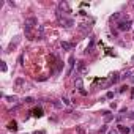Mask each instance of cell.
<instances>
[{
    "instance_id": "obj_25",
    "label": "cell",
    "mask_w": 134,
    "mask_h": 134,
    "mask_svg": "<svg viewBox=\"0 0 134 134\" xmlns=\"http://www.w3.org/2000/svg\"><path fill=\"white\" fill-rule=\"evenodd\" d=\"M77 131H79V134H84V129H82V128H77Z\"/></svg>"
},
{
    "instance_id": "obj_2",
    "label": "cell",
    "mask_w": 134,
    "mask_h": 134,
    "mask_svg": "<svg viewBox=\"0 0 134 134\" xmlns=\"http://www.w3.org/2000/svg\"><path fill=\"white\" fill-rule=\"evenodd\" d=\"M117 27H118L120 32H126V30H129V28H131V21H129V19L123 21V22H120Z\"/></svg>"
},
{
    "instance_id": "obj_1",
    "label": "cell",
    "mask_w": 134,
    "mask_h": 134,
    "mask_svg": "<svg viewBox=\"0 0 134 134\" xmlns=\"http://www.w3.org/2000/svg\"><path fill=\"white\" fill-rule=\"evenodd\" d=\"M36 24H38L36 17H28V19H25V22H24V30H25V33L28 35V36H30V30L36 25Z\"/></svg>"
},
{
    "instance_id": "obj_5",
    "label": "cell",
    "mask_w": 134,
    "mask_h": 134,
    "mask_svg": "<svg viewBox=\"0 0 134 134\" xmlns=\"http://www.w3.org/2000/svg\"><path fill=\"white\" fill-rule=\"evenodd\" d=\"M6 128L10 131H17V122H16V120H11V122L6 125Z\"/></svg>"
},
{
    "instance_id": "obj_12",
    "label": "cell",
    "mask_w": 134,
    "mask_h": 134,
    "mask_svg": "<svg viewBox=\"0 0 134 134\" xmlns=\"http://www.w3.org/2000/svg\"><path fill=\"white\" fill-rule=\"evenodd\" d=\"M76 87L79 88V90H82V79H80V77H77V79H76Z\"/></svg>"
},
{
    "instance_id": "obj_24",
    "label": "cell",
    "mask_w": 134,
    "mask_h": 134,
    "mask_svg": "<svg viewBox=\"0 0 134 134\" xmlns=\"http://www.w3.org/2000/svg\"><path fill=\"white\" fill-rule=\"evenodd\" d=\"M79 92H80V95H84V96L87 95V90H84V88H82V90H79Z\"/></svg>"
},
{
    "instance_id": "obj_10",
    "label": "cell",
    "mask_w": 134,
    "mask_h": 134,
    "mask_svg": "<svg viewBox=\"0 0 134 134\" xmlns=\"http://www.w3.org/2000/svg\"><path fill=\"white\" fill-rule=\"evenodd\" d=\"M118 80H120V76H118L117 73H114V74L111 76V84H115V82H118Z\"/></svg>"
},
{
    "instance_id": "obj_18",
    "label": "cell",
    "mask_w": 134,
    "mask_h": 134,
    "mask_svg": "<svg viewBox=\"0 0 134 134\" xmlns=\"http://www.w3.org/2000/svg\"><path fill=\"white\" fill-rule=\"evenodd\" d=\"M126 90H128V85H123V87L120 88L118 92H120V93H123V92H126Z\"/></svg>"
},
{
    "instance_id": "obj_21",
    "label": "cell",
    "mask_w": 134,
    "mask_h": 134,
    "mask_svg": "<svg viewBox=\"0 0 134 134\" xmlns=\"http://www.w3.org/2000/svg\"><path fill=\"white\" fill-rule=\"evenodd\" d=\"M107 134H118V129H111Z\"/></svg>"
},
{
    "instance_id": "obj_22",
    "label": "cell",
    "mask_w": 134,
    "mask_h": 134,
    "mask_svg": "<svg viewBox=\"0 0 134 134\" xmlns=\"http://www.w3.org/2000/svg\"><path fill=\"white\" fill-rule=\"evenodd\" d=\"M54 106H55V107H61V103H58V101H54Z\"/></svg>"
},
{
    "instance_id": "obj_26",
    "label": "cell",
    "mask_w": 134,
    "mask_h": 134,
    "mask_svg": "<svg viewBox=\"0 0 134 134\" xmlns=\"http://www.w3.org/2000/svg\"><path fill=\"white\" fill-rule=\"evenodd\" d=\"M128 117H129V118H133V120H134V112H133V114H129V115H128Z\"/></svg>"
},
{
    "instance_id": "obj_20",
    "label": "cell",
    "mask_w": 134,
    "mask_h": 134,
    "mask_svg": "<svg viewBox=\"0 0 134 134\" xmlns=\"http://www.w3.org/2000/svg\"><path fill=\"white\" fill-rule=\"evenodd\" d=\"M106 98H109V100H111V98H114V93H112V92H107Z\"/></svg>"
},
{
    "instance_id": "obj_8",
    "label": "cell",
    "mask_w": 134,
    "mask_h": 134,
    "mask_svg": "<svg viewBox=\"0 0 134 134\" xmlns=\"http://www.w3.org/2000/svg\"><path fill=\"white\" fill-rule=\"evenodd\" d=\"M61 10H65L66 13L71 11V10H69V6H68V3H65V2H60V3H58V11H61Z\"/></svg>"
},
{
    "instance_id": "obj_17",
    "label": "cell",
    "mask_w": 134,
    "mask_h": 134,
    "mask_svg": "<svg viewBox=\"0 0 134 134\" xmlns=\"http://www.w3.org/2000/svg\"><path fill=\"white\" fill-rule=\"evenodd\" d=\"M22 84H24V79H21V77L16 79V85H22Z\"/></svg>"
},
{
    "instance_id": "obj_4",
    "label": "cell",
    "mask_w": 134,
    "mask_h": 134,
    "mask_svg": "<svg viewBox=\"0 0 134 134\" xmlns=\"http://www.w3.org/2000/svg\"><path fill=\"white\" fill-rule=\"evenodd\" d=\"M43 114H44V112H43L41 107H35L33 111H32V115H33V117H38V118H41Z\"/></svg>"
},
{
    "instance_id": "obj_27",
    "label": "cell",
    "mask_w": 134,
    "mask_h": 134,
    "mask_svg": "<svg viewBox=\"0 0 134 134\" xmlns=\"http://www.w3.org/2000/svg\"><path fill=\"white\" fill-rule=\"evenodd\" d=\"M129 79H131V82H133V84H134V76H131Z\"/></svg>"
},
{
    "instance_id": "obj_28",
    "label": "cell",
    "mask_w": 134,
    "mask_h": 134,
    "mask_svg": "<svg viewBox=\"0 0 134 134\" xmlns=\"http://www.w3.org/2000/svg\"><path fill=\"white\" fill-rule=\"evenodd\" d=\"M131 63H134V55H133V58H131Z\"/></svg>"
},
{
    "instance_id": "obj_30",
    "label": "cell",
    "mask_w": 134,
    "mask_h": 134,
    "mask_svg": "<svg viewBox=\"0 0 134 134\" xmlns=\"http://www.w3.org/2000/svg\"><path fill=\"white\" fill-rule=\"evenodd\" d=\"M131 131H133V133H134V126H133V128H131Z\"/></svg>"
},
{
    "instance_id": "obj_23",
    "label": "cell",
    "mask_w": 134,
    "mask_h": 134,
    "mask_svg": "<svg viewBox=\"0 0 134 134\" xmlns=\"http://www.w3.org/2000/svg\"><path fill=\"white\" fill-rule=\"evenodd\" d=\"M106 131H107L106 126H101V128H100V133H106Z\"/></svg>"
},
{
    "instance_id": "obj_19",
    "label": "cell",
    "mask_w": 134,
    "mask_h": 134,
    "mask_svg": "<svg viewBox=\"0 0 134 134\" xmlns=\"http://www.w3.org/2000/svg\"><path fill=\"white\" fill-rule=\"evenodd\" d=\"M79 69H80V71H85V65H84V63H82V61H80V63H79Z\"/></svg>"
},
{
    "instance_id": "obj_16",
    "label": "cell",
    "mask_w": 134,
    "mask_h": 134,
    "mask_svg": "<svg viewBox=\"0 0 134 134\" xmlns=\"http://www.w3.org/2000/svg\"><path fill=\"white\" fill-rule=\"evenodd\" d=\"M33 98H32V96H27V98H25V103H28V104H30V103H33Z\"/></svg>"
},
{
    "instance_id": "obj_11",
    "label": "cell",
    "mask_w": 134,
    "mask_h": 134,
    "mask_svg": "<svg viewBox=\"0 0 134 134\" xmlns=\"http://www.w3.org/2000/svg\"><path fill=\"white\" fill-rule=\"evenodd\" d=\"M5 100L10 101V103H16V101H17V96H16V95H13V96H5Z\"/></svg>"
},
{
    "instance_id": "obj_29",
    "label": "cell",
    "mask_w": 134,
    "mask_h": 134,
    "mask_svg": "<svg viewBox=\"0 0 134 134\" xmlns=\"http://www.w3.org/2000/svg\"><path fill=\"white\" fill-rule=\"evenodd\" d=\"M35 134H43V133H41V131H39V133H35Z\"/></svg>"
},
{
    "instance_id": "obj_7",
    "label": "cell",
    "mask_w": 134,
    "mask_h": 134,
    "mask_svg": "<svg viewBox=\"0 0 134 134\" xmlns=\"http://www.w3.org/2000/svg\"><path fill=\"white\" fill-rule=\"evenodd\" d=\"M73 43H68V41H61V49L63 50H69V49H73Z\"/></svg>"
},
{
    "instance_id": "obj_3",
    "label": "cell",
    "mask_w": 134,
    "mask_h": 134,
    "mask_svg": "<svg viewBox=\"0 0 134 134\" xmlns=\"http://www.w3.org/2000/svg\"><path fill=\"white\" fill-rule=\"evenodd\" d=\"M74 61H76V58L71 55V57H69V60H68V71H66V76H69V74L73 73V69H74Z\"/></svg>"
},
{
    "instance_id": "obj_15",
    "label": "cell",
    "mask_w": 134,
    "mask_h": 134,
    "mask_svg": "<svg viewBox=\"0 0 134 134\" xmlns=\"http://www.w3.org/2000/svg\"><path fill=\"white\" fill-rule=\"evenodd\" d=\"M61 101H63V104H65V106H69V104H71L68 98H61Z\"/></svg>"
},
{
    "instance_id": "obj_13",
    "label": "cell",
    "mask_w": 134,
    "mask_h": 134,
    "mask_svg": "<svg viewBox=\"0 0 134 134\" xmlns=\"http://www.w3.org/2000/svg\"><path fill=\"white\" fill-rule=\"evenodd\" d=\"M118 17H120V13H115V14L111 16V21H118Z\"/></svg>"
},
{
    "instance_id": "obj_6",
    "label": "cell",
    "mask_w": 134,
    "mask_h": 134,
    "mask_svg": "<svg viewBox=\"0 0 134 134\" xmlns=\"http://www.w3.org/2000/svg\"><path fill=\"white\" fill-rule=\"evenodd\" d=\"M118 133H123V134H129L131 133V128H128V126H125V125H118Z\"/></svg>"
},
{
    "instance_id": "obj_9",
    "label": "cell",
    "mask_w": 134,
    "mask_h": 134,
    "mask_svg": "<svg viewBox=\"0 0 134 134\" xmlns=\"http://www.w3.org/2000/svg\"><path fill=\"white\" fill-rule=\"evenodd\" d=\"M17 43H19V38H17V36H16V39H14V43H10V46H8V49H6V52H11L13 49H14L16 46H17Z\"/></svg>"
},
{
    "instance_id": "obj_14",
    "label": "cell",
    "mask_w": 134,
    "mask_h": 134,
    "mask_svg": "<svg viewBox=\"0 0 134 134\" xmlns=\"http://www.w3.org/2000/svg\"><path fill=\"white\" fill-rule=\"evenodd\" d=\"M0 69H2V71H6V63H5V61H0Z\"/></svg>"
}]
</instances>
